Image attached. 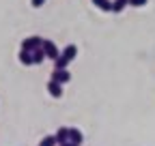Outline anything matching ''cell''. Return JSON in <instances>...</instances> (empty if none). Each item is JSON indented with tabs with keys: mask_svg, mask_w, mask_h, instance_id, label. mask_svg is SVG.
<instances>
[{
	"mask_svg": "<svg viewBox=\"0 0 155 146\" xmlns=\"http://www.w3.org/2000/svg\"><path fill=\"white\" fill-rule=\"evenodd\" d=\"M50 80H54V82H58V84H63V86H65L67 82H71V73H69L67 69H54Z\"/></svg>",
	"mask_w": 155,
	"mask_h": 146,
	"instance_id": "3",
	"label": "cell"
},
{
	"mask_svg": "<svg viewBox=\"0 0 155 146\" xmlns=\"http://www.w3.org/2000/svg\"><path fill=\"white\" fill-rule=\"evenodd\" d=\"M129 5V0H112V13H121Z\"/></svg>",
	"mask_w": 155,
	"mask_h": 146,
	"instance_id": "11",
	"label": "cell"
},
{
	"mask_svg": "<svg viewBox=\"0 0 155 146\" xmlns=\"http://www.w3.org/2000/svg\"><path fill=\"white\" fill-rule=\"evenodd\" d=\"M69 142L75 144V146H82V142H84L82 131H80V129H69Z\"/></svg>",
	"mask_w": 155,
	"mask_h": 146,
	"instance_id": "6",
	"label": "cell"
},
{
	"mask_svg": "<svg viewBox=\"0 0 155 146\" xmlns=\"http://www.w3.org/2000/svg\"><path fill=\"white\" fill-rule=\"evenodd\" d=\"M43 60H45V52H43V47L35 49V52H32V65H41Z\"/></svg>",
	"mask_w": 155,
	"mask_h": 146,
	"instance_id": "10",
	"label": "cell"
},
{
	"mask_svg": "<svg viewBox=\"0 0 155 146\" xmlns=\"http://www.w3.org/2000/svg\"><path fill=\"white\" fill-rule=\"evenodd\" d=\"M19 62H22L24 67H30V65H32V52L19 49Z\"/></svg>",
	"mask_w": 155,
	"mask_h": 146,
	"instance_id": "8",
	"label": "cell"
},
{
	"mask_svg": "<svg viewBox=\"0 0 155 146\" xmlns=\"http://www.w3.org/2000/svg\"><path fill=\"white\" fill-rule=\"evenodd\" d=\"M61 56H63L67 62H71V60L78 56V45H73V43H71V45H67V47L61 52Z\"/></svg>",
	"mask_w": 155,
	"mask_h": 146,
	"instance_id": "5",
	"label": "cell"
},
{
	"mask_svg": "<svg viewBox=\"0 0 155 146\" xmlns=\"http://www.w3.org/2000/svg\"><path fill=\"white\" fill-rule=\"evenodd\" d=\"M39 146H58V142H56L54 135H45L41 142H39Z\"/></svg>",
	"mask_w": 155,
	"mask_h": 146,
	"instance_id": "12",
	"label": "cell"
},
{
	"mask_svg": "<svg viewBox=\"0 0 155 146\" xmlns=\"http://www.w3.org/2000/svg\"><path fill=\"white\" fill-rule=\"evenodd\" d=\"M54 138H56L58 146L65 144V142H69V129H67V127H61V129H58V131L54 133Z\"/></svg>",
	"mask_w": 155,
	"mask_h": 146,
	"instance_id": "7",
	"label": "cell"
},
{
	"mask_svg": "<svg viewBox=\"0 0 155 146\" xmlns=\"http://www.w3.org/2000/svg\"><path fill=\"white\" fill-rule=\"evenodd\" d=\"M43 52H45V58H50V60H56L58 56H61V49L56 47V43L54 41H50V39H43Z\"/></svg>",
	"mask_w": 155,
	"mask_h": 146,
	"instance_id": "1",
	"label": "cell"
},
{
	"mask_svg": "<svg viewBox=\"0 0 155 146\" xmlns=\"http://www.w3.org/2000/svg\"><path fill=\"white\" fill-rule=\"evenodd\" d=\"M67 67H69V62H67L63 56H58V58L54 60V69H67Z\"/></svg>",
	"mask_w": 155,
	"mask_h": 146,
	"instance_id": "13",
	"label": "cell"
},
{
	"mask_svg": "<svg viewBox=\"0 0 155 146\" xmlns=\"http://www.w3.org/2000/svg\"><path fill=\"white\" fill-rule=\"evenodd\" d=\"M93 5L99 9V11H112V0H93Z\"/></svg>",
	"mask_w": 155,
	"mask_h": 146,
	"instance_id": "9",
	"label": "cell"
},
{
	"mask_svg": "<svg viewBox=\"0 0 155 146\" xmlns=\"http://www.w3.org/2000/svg\"><path fill=\"white\" fill-rule=\"evenodd\" d=\"M48 93H50V97H54V99H61V97H63V84L50 80V82H48Z\"/></svg>",
	"mask_w": 155,
	"mask_h": 146,
	"instance_id": "4",
	"label": "cell"
},
{
	"mask_svg": "<svg viewBox=\"0 0 155 146\" xmlns=\"http://www.w3.org/2000/svg\"><path fill=\"white\" fill-rule=\"evenodd\" d=\"M61 146H75V144H71V142H65V144H61Z\"/></svg>",
	"mask_w": 155,
	"mask_h": 146,
	"instance_id": "16",
	"label": "cell"
},
{
	"mask_svg": "<svg viewBox=\"0 0 155 146\" xmlns=\"http://www.w3.org/2000/svg\"><path fill=\"white\" fill-rule=\"evenodd\" d=\"M41 45H43L41 36H28V39L22 41V49H26V52H35V49H39Z\"/></svg>",
	"mask_w": 155,
	"mask_h": 146,
	"instance_id": "2",
	"label": "cell"
},
{
	"mask_svg": "<svg viewBox=\"0 0 155 146\" xmlns=\"http://www.w3.org/2000/svg\"><path fill=\"white\" fill-rule=\"evenodd\" d=\"M129 5H131V7H144L147 0H129Z\"/></svg>",
	"mask_w": 155,
	"mask_h": 146,
	"instance_id": "14",
	"label": "cell"
},
{
	"mask_svg": "<svg viewBox=\"0 0 155 146\" xmlns=\"http://www.w3.org/2000/svg\"><path fill=\"white\" fill-rule=\"evenodd\" d=\"M43 2H45V0H30V5H32L35 9H39V7H43Z\"/></svg>",
	"mask_w": 155,
	"mask_h": 146,
	"instance_id": "15",
	"label": "cell"
}]
</instances>
